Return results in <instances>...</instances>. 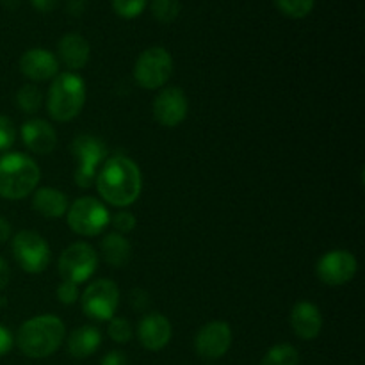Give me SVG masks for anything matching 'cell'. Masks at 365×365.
Instances as JSON below:
<instances>
[{"instance_id":"1","label":"cell","mask_w":365,"mask_h":365,"mask_svg":"<svg viewBox=\"0 0 365 365\" xmlns=\"http://www.w3.org/2000/svg\"><path fill=\"white\" fill-rule=\"evenodd\" d=\"M98 195L113 207L132 205L143 191V175L138 164L125 155H114L103 163L95 180Z\"/></svg>"},{"instance_id":"2","label":"cell","mask_w":365,"mask_h":365,"mask_svg":"<svg viewBox=\"0 0 365 365\" xmlns=\"http://www.w3.org/2000/svg\"><path fill=\"white\" fill-rule=\"evenodd\" d=\"M66 335L64 323L57 316H38L25 321L16 334V346L29 359H46L61 348Z\"/></svg>"},{"instance_id":"3","label":"cell","mask_w":365,"mask_h":365,"mask_svg":"<svg viewBox=\"0 0 365 365\" xmlns=\"http://www.w3.org/2000/svg\"><path fill=\"white\" fill-rule=\"evenodd\" d=\"M41 170L34 159L20 152L0 157V198L24 200L38 189Z\"/></svg>"},{"instance_id":"4","label":"cell","mask_w":365,"mask_h":365,"mask_svg":"<svg viewBox=\"0 0 365 365\" xmlns=\"http://www.w3.org/2000/svg\"><path fill=\"white\" fill-rule=\"evenodd\" d=\"M86 103V84L73 71L59 73L46 95V110L56 121H71L81 114Z\"/></svg>"},{"instance_id":"5","label":"cell","mask_w":365,"mask_h":365,"mask_svg":"<svg viewBox=\"0 0 365 365\" xmlns=\"http://www.w3.org/2000/svg\"><path fill=\"white\" fill-rule=\"evenodd\" d=\"M71 155L77 160V170L73 175L75 184L82 189L91 187L98 175V166L106 163V143L95 135H77L71 143Z\"/></svg>"},{"instance_id":"6","label":"cell","mask_w":365,"mask_h":365,"mask_svg":"<svg viewBox=\"0 0 365 365\" xmlns=\"http://www.w3.org/2000/svg\"><path fill=\"white\" fill-rule=\"evenodd\" d=\"M66 220L68 227L75 234L82 235V237H95L106 230L110 216L107 207L100 200L93 198V196H82L68 207Z\"/></svg>"},{"instance_id":"7","label":"cell","mask_w":365,"mask_h":365,"mask_svg":"<svg viewBox=\"0 0 365 365\" xmlns=\"http://www.w3.org/2000/svg\"><path fill=\"white\" fill-rule=\"evenodd\" d=\"M173 73V57L163 46L146 48L134 64V78L143 89H159Z\"/></svg>"},{"instance_id":"8","label":"cell","mask_w":365,"mask_h":365,"mask_svg":"<svg viewBox=\"0 0 365 365\" xmlns=\"http://www.w3.org/2000/svg\"><path fill=\"white\" fill-rule=\"evenodd\" d=\"M13 257L25 273L38 274L48 267L50 246L39 234L31 230L18 232L11 242Z\"/></svg>"},{"instance_id":"9","label":"cell","mask_w":365,"mask_h":365,"mask_svg":"<svg viewBox=\"0 0 365 365\" xmlns=\"http://www.w3.org/2000/svg\"><path fill=\"white\" fill-rule=\"evenodd\" d=\"M57 267L63 280L84 284L98 267V255L88 242H73L61 253Z\"/></svg>"},{"instance_id":"10","label":"cell","mask_w":365,"mask_h":365,"mask_svg":"<svg viewBox=\"0 0 365 365\" xmlns=\"http://www.w3.org/2000/svg\"><path fill=\"white\" fill-rule=\"evenodd\" d=\"M120 305V289L113 280H95L84 289L81 307L84 314L96 321H109Z\"/></svg>"},{"instance_id":"11","label":"cell","mask_w":365,"mask_h":365,"mask_svg":"<svg viewBox=\"0 0 365 365\" xmlns=\"http://www.w3.org/2000/svg\"><path fill=\"white\" fill-rule=\"evenodd\" d=\"M356 271H359V262H356L355 255L346 250H331V252L324 253L317 260L316 266L317 278L330 287L348 284L349 280H353Z\"/></svg>"},{"instance_id":"12","label":"cell","mask_w":365,"mask_h":365,"mask_svg":"<svg viewBox=\"0 0 365 365\" xmlns=\"http://www.w3.org/2000/svg\"><path fill=\"white\" fill-rule=\"evenodd\" d=\"M232 346L230 324L225 321H210L203 324L196 334L195 348L200 356L207 360H216L227 355Z\"/></svg>"},{"instance_id":"13","label":"cell","mask_w":365,"mask_h":365,"mask_svg":"<svg viewBox=\"0 0 365 365\" xmlns=\"http://www.w3.org/2000/svg\"><path fill=\"white\" fill-rule=\"evenodd\" d=\"M153 118L163 127L173 128L185 120L189 113L187 96L178 88H166L153 100Z\"/></svg>"},{"instance_id":"14","label":"cell","mask_w":365,"mask_h":365,"mask_svg":"<svg viewBox=\"0 0 365 365\" xmlns=\"http://www.w3.org/2000/svg\"><path fill=\"white\" fill-rule=\"evenodd\" d=\"M20 71L29 81H50L59 75V59L45 48H31L20 57Z\"/></svg>"},{"instance_id":"15","label":"cell","mask_w":365,"mask_h":365,"mask_svg":"<svg viewBox=\"0 0 365 365\" xmlns=\"http://www.w3.org/2000/svg\"><path fill=\"white\" fill-rule=\"evenodd\" d=\"M171 323L163 314H146L138 327V337L148 351H160L171 341Z\"/></svg>"},{"instance_id":"16","label":"cell","mask_w":365,"mask_h":365,"mask_svg":"<svg viewBox=\"0 0 365 365\" xmlns=\"http://www.w3.org/2000/svg\"><path fill=\"white\" fill-rule=\"evenodd\" d=\"M21 139L36 155H48L57 146V132L48 121L29 120L21 125Z\"/></svg>"},{"instance_id":"17","label":"cell","mask_w":365,"mask_h":365,"mask_svg":"<svg viewBox=\"0 0 365 365\" xmlns=\"http://www.w3.org/2000/svg\"><path fill=\"white\" fill-rule=\"evenodd\" d=\"M291 328L303 341H314L323 330V316L310 302H299L291 310Z\"/></svg>"},{"instance_id":"18","label":"cell","mask_w":365,"mask_h":365,"mask_svg":"<svg viewBox=\"0 0 365 365\" xmlns=\"http://www.w3.org/2000/svg\"><path fill=\"white\" fill-rule=\"evenodd\" d=\"M57 53H59L61 63H64L66 68L75 71L88 64L91 48H89V43L84 36L70 32V34H64L61 38L59 45H57Z\"/></svg>"},{"instance_id":"19","label":"cell","mask_w":365,"mask_h":365,"mask_svg":"<svg viewBox=\"0 0 365 365\" xmlns=\"http://www.w3.org/2000/svg\"><path fill=\"white\" fill-rule=\"evenodd\" d=\"M68 196L53 187H39L32 192V209L43 217L57 220L68 212Z\"/></svg>"},{"instance_id":"20","label":"cell","mask_w":365,"mask_h":365,"mask_svg":"<svg viewBox=\"0 0 365 365\" xmlns=\"http://www.w3.org/2000/svg\"><path fill=\"white\" fill-rule=\"evenodd\" d=\"M100 344H102V334L91 324L77 328L68 337V351L75 359H88L100 348Z\"/></svg>"},{"instance_id":"21","label":"cell","mask_w":365,"mask_h":365,"mask_svg":"<svg viewBox=\"0 0 365 365\" xmlns=\"http://www.w3.org/2000/svg\"><path fill=\"white\" fill-rule=\"evenodd\" d=\"M100 250H102V255L106 259V262L110 264L113 267H123L130 262V242L125 239V235L118 234V232L107 234L102 239V242H100Z\"/></svg>"},{"instance_id":"22","label":"cell","mask_w":365,"mask_h":365,"mask_svg":"<svg viewBox=\"0 0 365 365\" xmlns=\"http://www.w3.org/2000/svg\"><path fill=\"white\" fill-rule=\"evenodd\" d=\"M260 365H299V353L291 344H277L264 355Z\"/></svg>"},{"instance_id":"23","label":"cell","mask_w":365,"mask_h":365,"mask_svg":"<svg viewBox=\"0 0 365 365\" xmlns=\"http://www.w3.org/2000/svg\"><path fill=\"white\" fill-rule=\"evenodd\" d=\"M43 103V93L39 91L38 86L25 84L18 89L16 93V106L18 109L27 114L38 113Z\"/></svg>"},{"instance_id":"24","label":"cell","mask_w":365,"mask_h":365,"mask_svg":"<svg viewBox=\"0 0 365 365\" xmlns=\"http://www.w3.org/2000/svg\"><path fill=\"white\" fill-rule=\"evenodd\" d=\"M274 4H277L278 11L284 13L285 16L299 20V18H305L312 13L316 0H274Z\"/></svg>"},{"instance_id":"25","label":"cell","mask_w":365,"mask_h":365,"mask_svg":"<svg viewBox=\"0 0 365 365\" xmlns=\"http://www.w3.org/2000/svg\"><path fill=\"white\" fill-rule=\"evenodd\" d=\"M152 13L160 24H171L180 14V2L178 0H153Z\"/></svg>"},{"instance_id":"26","label":"cell","mask_w":365,"mask_h":365,"mask_svg":"<svg viewBox=\"0 0 365 365\" xmlns=\"http://www.w3.org/2000/svg\"><path fill=\"white\" fill-rule=\"evenodd\" d=\"M107 334L118 344H127L132 339V335H134V331H132V324L127 319H123V317H110Z\"/></svg>"},{"instance_id":"27","label":"cell","mask_w":365,"mask_h":365,"mask_svg":"<svg viewBox=\"0 0 365 365\" xmlns=\"http://www.w3.org/2000/svg\"><path fill=\"white\" fill-rule=\"evenodd\" d=\"M146 4L148 0H113V9L120 18L132 20L146 9Z\"/></svg>"},{"instance_id":"28","label":"cell","mask_w":365,"mask_h":365,"mask_svg":"<svg viewBox=\"0 0 365 365\" xmlns=\"http://www.w3.org/2000/svg\"><path fill=\"white\" fill-rule=\"evenodd\" d=\"M14 139H16V130L13 121L0 114V152L9 150L14 145Z\"/></svg>"},{"instance_id":"29","label":"cell","mask_w":365,"mask_h":365,"mask_svg":"<svg viewBox=\"0 0 365 365\" xmlns=\"http://www.w3.org/2000/svg\"><path fill=\"white\" fill-rule=\"evenodd\" d=\"M110 223H113L114 230H116L118 234L123 235L134 230L135 216L132 212H128V210H120V212H116L110 217Z\"/></svg>"},{"instance_id":"30","label":"cell","mask_w":365,"mask_h":365,"mask_svg":"<svg viewBox=\"0 0 365 365\" xmlns=\"http://www.w3.org/2000/svg\"><path fill=\"white\" fill-rule=\"evenodd\" d=\"M57 298L63 305H73V303L78 302L81 298V291H78V285L73 284V282L63 280L57 287Z\"/></svg>"},{"instance_id":"31","label":"cell","mask_w":365,"mask_h":365,"mask_svg":"<svg viewBox=\"0 0 365 365\" xmlns=\"http://www.w3.org/2000/svg\"><path fill=\"white\" fill-rule=\"evenodd\" d=\"M13 344H14L13 334H11L6 327L0 324V356L7 355V353L11 351V348H13Z\"/></svg>"},{"instance_id":"32","label":"cell","mask_w":365,"mask_h":365,"mask_svg":"<svg viewBox=\"0 0 365 365\" xmlns=\"http://www.w3.org/2000/svg\"><path fill=\"white\" fill-rule=\"evenodd\" d=\"M100 365H127V356L121 351H109L103 356Z\"/></svg>"},{"instance_id":"33","label":"cell","mask_w":365,"mask_h":365,"mask_svg":"<svg viewBox=\"0 0 365 365\" xmlns=\"http://www.w3.org/2000/svg\"><path fill=\"white\" fill-rule=\"evenodd\" d=\"M31 4L34 6V9L41 11V13H50L56 9L59 0H31Z\"/></svg>"},{"instance_id":"34","label":"cell","mask_w":365,"mask_h":365,"mask_svg":"<svg viewBox=\"0 0 365 365\" xmlns=\"http://www.w3.org/2000/svg\"><path fill=\"white\" fill-rule=\"evenodd\" d=\"M9 278H11L9 266H7L6 259H2V257H0V291L7 287V284H9Z\"/></svg>"},{"instance_id":"35","label":"cell","mask_w":365,"mask_h":365,"mask_svg":"<svg viewBox=\"0 0 365 365\" xmlns=\"http://www.w3.org/2000/svg\"><path fill=\"white\" fill-rule=\"evenodd\" d=\"M9 237H11V223L0 216V245L9 241Z\"/></svg>"}]
</instances>
